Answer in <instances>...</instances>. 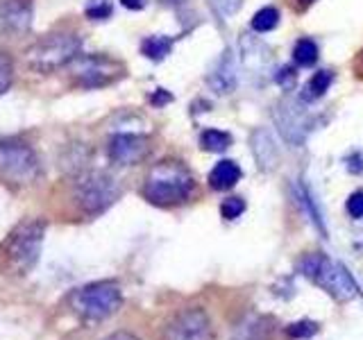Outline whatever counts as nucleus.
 <instances>
[{"label": "nucleus", "mask_w": 363, "mask_h": 340, "mask_svg": "<svg viewBox=\"0 0 363 340\" xmlns=\"http://www.w3.org/2000/svg\"><path fill=\"white\" fill-rule=\"evenodd\" d=\"M193 191L196 181L184 166L177 162H162L145 177L143 198L155 207H177L193 196Z\"/></svg>", "instance_id": "obj_1"}, {"label": "nucleus", "mask_w": 363, "mask_h": 340, "mask_svg": "<svg viewBox=\"0 0 363 340\" xmlns=\"http://www.w3.org/2000/svg\"><path fill=\"white\" fill-rule=\"evenodd\" d=\"M45 236V222L41 218H28L18 222L9 232L5 243L0 245V254L7 261V266L16 272H30L41 256V245Z\"/></svg>", "instance_id": "obj_2"}, {"label": "nucleus", "mask_w": 363, "mask_h": 340, "mask_svg": "<svg viewBox=\"0 0 363 340\" xmlns=\"http://www.w3.org/2000/svg\"><path fill=\"white\" fill-rule=\"evenodd\" d=\"M300 272L338 302H350L359 295V286L350 272L323 252L306 254L300 261Z\"/></svg>", "instance_id": "obj_3"}, {"label": "nucleus", "mask_w": 363, "mask_h": 340, "mask_svg": "<svg viewBox=\"0 0 363 340\" xmlns=\"http://www.w3.org/2000/svg\"><path fill=\"white\" fill-rule=\"evenodd\" d=\"M79 48H82V39H79L77 34L55 32L32 45L26 52V62L32 71H37V73H52L57 68L75 62Z\"/></svg>", "instance_id": "obj_4"}, {"label": "nucleus", "mask_w": 363, "mask_h": 340, "mask_svg": "<svg viewBox=\"0 0 363 340\" xmlns=\"http://www.w3.org/2000/svg\"><path fill=\"white\" fill-rule=\"evenodd\" d=\"M73 309L86 322H100L113 315L123 304V293L116 281H94L77 288L71 298Z\"/></svg>", "instance_id": "obj_5"}, {"label": "nucleus", "mask_w": 363, "mask_h": 340, "mask_svg": "<svg viewBox=\"0 0 363 340\" xmlns=\"http://www.w3.org/2000/svg\"><path fill=\"white\" fill-rule=\"evenodd\" d=\"M75 196L79 209L86 215H100L118 200L121 188L116 179H111L105 173H86L84 177L77 179Z\"/></svg>", "instance_id": "obj_6"}, {"label": "nucleus", "mask_w": 363, "mask_h": 340, "mask_svg": "<svg viewBox=\"0 0 363 340\" xmlns=\"http://www.w3.org/2000/svg\"><path fill=\"white\" fill-rule=\"evenodd\" d=\"M39 173V157L28 143L0 141V175L14 184H28Z\"/></svg>", "instance_id": "obj_7"}, {"label": "nucleus", "mask_w": 363, "mask_h": 340, "mask_svg": "<svg viewBox=\"0 0 363 340\" xmlns=\"http://www.w3.org/2000/svg\"><path fill=\"white\" fill-rule=\"evenodd\" d=\"M125 75V66L116 60H109V57L102 55H91L82 57L73 64V79L75 84L84 86V89H100L113 84L116 79Z\"/></svg>", "instance_id": "obj_8"}, {"label": "nucleus", "mask_w": 363, "mask_h": 340, "mask_svg": "<svg viewBox=\"0 0 363 340\" xmlns=\"http://www.w3.org/2000/svg\"><path fill=\"white\" fill-rule=\"evenodd\" d=\"M166 334L168 340H211L213 327L209 313L200 306H193V309H184L173 317Z\"/></svg>", "instance_id": "obj_9"}, {"label": "nucleus", "mask_w": 363, "mask_h": 340, "mask_svg": "<svg viewBox=\"0 0 363 340\" xmlns=\"http://www.w3.org/2000/svg\"><path fill=\"white\" fill-rule=\"evenodd\" d=\"M147 152H150V143L141 134H116L109 139V157L116 164H139Z\"/></svg>", "instance_id": "obj_10"}, {"label": "nucleus", "mask_w": 363, "mask_h": 340, "mask_svg": "<svg viewBox=\"0 0 363 340\" xmlns=\"http://www.w3.org/2000/svg\"><path fill=\"white\" fill-rule=\"evenodd\" d=\"M30 26H32L30 0H3L0 3V30L16 37V34H26Z\"/></svg>", "instance_id": "obj_11"}, {"label": "nucleus", "mask_w": 363, "mask_h": 340, "mask_svg": "<svg viewBox=\"0 0 363 340\" xmlns=\"http://www.w3.org/2000/svg\"><path fill=\"white\" fill-rule=\"evenodd\" d=\"M272 320L268 315H250L234 329L232 340H270Z\"/></svg>", "instance_id": "obj_12"}, {"label": "nucleus", "mask_w": 363, "mask_h": 340, "mask_svg": "<svg viewBox=\"0 0 363 340\" xmlns=\"http://www.w3.org/2000/svg\"><path fill=\"white\" fill-rule=\"evenodd\" d=\"M241 179V168H238L232 159H223L220 164H216L209 173V186L213 191H230L236 186V181Z\"/></svg>", "instance_id": "obj_13"}, {"label": "nucleus", "mask_w": 363, "mask_h": 340, "mask_svg": "<svg viewBox=\"0 0 363 340\" xmlns=\"http://www.w3.org/2000/svg\"><path fill=\"white\" fill-rule=\"evenodd\" d=\"M170 50H173V39L162 37V34H157V37H147L141 43V52L152 62H162L166 55H170Z\"/></svg>", "instance_id": "obj_14"}, {"label": "nucleus", "mask_w": 363, "mask_h": 340, "mask_svg": "<svg viewBox=\"0 0 363 340\" xmlns=\"http://www.w3.org/2000/svg\"><path fill=\"white\" fill-rule=\"evenodd\" d=\"M232 145V136L220 130H204L200 134V147L207 152H223Z\"/></svg>", "instance_id": "obj_15"}, {"label": "nucleus", "mask_w": 363, "mask_h": 340, "mask_svg": "<svg viewBox=\"0 0 363 340\" xmlns=\"http://www.w3.org/2000/svg\"><path fill=\"white\" fill-rule=\"evenodd\" d=\"M332 79H334V73L332 71H318V73H313V77L304 86V98L306 100L323 98L327 94L329 84H332Z\"/></svg>", "instance_id": "obj_16"}, {"label": "nucleus", "mask_w": 363, "mask_h": 340, "mask_svg": "<svg viewBox=\"0 0 363 340\" xmlns=\"http://www.w3.org/2000/svg\"><path fill=\"white\" fill-rule=\"evenodd\" d=\"M293 60L300 66H313L318 62V45L311 39H300L293 48Z\"/></svg>", "instance_id": "obj_17"}, {"label": "nucleus", "mask_w": 363, "mask_h": 340, "mask_svg": "<svg viewBox=\"0 0 363 340\" xmlns=\"http://www.w3.org/2000/svg\"><path fill=\"white\" fill-rule=\"evenodd\" d=\"M279 23V11L275 7H264L252 16V30L255 32H270Z\"/></svg>", "instance_id": "obj_18"}, {"label": "nucleus", "mask_w": 363, "mask_h": 340, "mask_svg": "<svg viewBox=\"0 0 363 340\" xmlns=\"http://www.w3.org/2000/svg\"><path fill=\"white\" fill-rule=\"evenodd\" d=\"M11 79H14V62L7 52L0 50V96L11 86Z\"/></svg>", "instance_id": "obj_19"}, {"label": "nucleus", "mask_w": 363, "mask_h": 340, "mask_svg": "<svg viewBox=\"0 0 363 340\" xmlns=\"http://www.w3.org/2000/svg\"><path fill=\"white\" fill-rule=\"evenodd\" d=\"M245 211V200L243 198H227L220 204V215L225 220H236L241 218V213Z\"/></svg>", "instance_id": "obj_20"}, {"label": "nucleus", "mask_w": 363, "mask_h": 340, "mask_svg": "<svg viewBox=\"0 0 363 340\" xmlns=\"http://www.w3.org/2000/svg\"><path fill=\"white\" fill-rule=\"evenodd\" d=\"M286 332L291 338H311L318 332V324L309 322V320H300V322H293Z\"/></svg>", "instance_id": "obj_21"}, {"label": "nucleus", "mask_w": 363, "mask_h": 340, "mask_svg": "<svg viewBox=\"0 0 363 340\" xmlns=\"http://www.w3.org/2000/svg\"><path fill=\"white\" fill-rule=\"evenodd\" d=\"M345 209H347V213L352 215V218H363V191L352 193V196L347 198Z\"/></svg>", "instance_id": "obj_22"}, {"label": "nucleus", "mask_w": 363, "mask_h": 340, "mask_svg": "<svg viewBox=\"0 0 363 340\" xmlns=\"http://www.w3.org/2000/svg\"><path fill=\"white\" fill-rule=\"evenodd\" d=\"M109 14H111L109 3H98V5L86 7V16L94 18V21H105V18H109Z\"/></svg>", "instance_id": "obj_23"}, {"label": "nucleus", "mask_w": 363, "mask_h": 340, "mask_svg": "<svg viewBox=\"0 0 363 340\" xmlns=\"http://www.w3.org/2000/svg\"><path fill=\"white\" fill-rule=\"evenodd\" d=\"M216 5H218L220 11H225V14H234L238 5H241V0H216Z\"/></svg>", "instance_id": "obj_24"}, {"label": "nucleus", "mask_w": 363, "mask_h": 340, "mask_svg": "<svg viewBox=\"0 0 363 340\" xmlns=\"http://www.w3.org/2000/svg\"><path fill=\"white\" fill-rule=\"evenodd\" d=\"M170 100H173V96H170L168 91L159 89L155 94V98H152V105H166V102H170Z\"/></svg>", "instance_id": "obj_25"}, {"label": "nucleus", "mask_w": 363, "mask_h": 340, "mask_svg": "<svg viewBox=\"0 0 363 340\" xmlns=\"http://www.w3.org/2000/svg\"><path fill=\"white\" fill-rule=\"evenodd\" d=\"M105 340H139V338H136L134 334H128V332H116V334H111Z\"/></svg>", "instance_id": "obj_26"}, {"label": "nucleus", "mask_w": 363, "mask_h": 340, "mask_svg": "<svg viewBox=\"0 0 363 340\" xmlns=\"http://www.w3.org/2000/svg\"><path fill=\"white\" fill-rule=\"evenodd\" d=\"M350 162H352V166H347V168L352 170V173H361V170H363V164H361V154H354V157L350 159Z\"/></svg>", "instance_id": "obj_27"}, {"label": "nucleus", "mask_w": 363, "mask_h": 340, "mask_svg": "<svg viewBox=\"0 0 363 340\" xmlns=\"http://www.w3.org/2000/svg\"><path fill=\"white\" fill-rule=\"evenodd\" d=\"M123 7H128V9H143L145 5V0H121Z\"/></svg>", "instance_id": "obj_28"}, {"label": "nucleus", "mask_w": 363, "mask_h": 340, "mask_svg": "<svg viewBox=\"0 0 363 340\" xmlns=\"http://www.w3.org/2000/svg\"><path fill=\"white\" fill-rule=\"evenodd\" d=\"M300 3V7H306V5H311V3H315V0H298Z\"/></svg>", "instance_id": "obj_29"}]
</instances>
